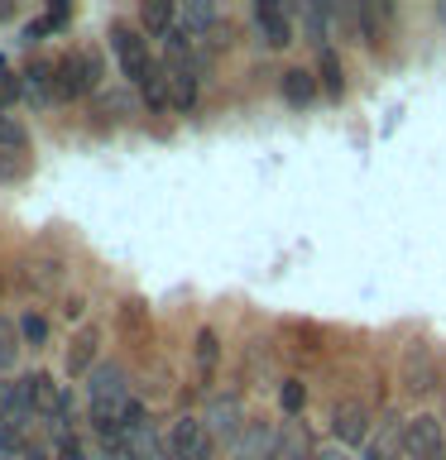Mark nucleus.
<instances>
[{
  "mask_svg": "<svg viewBox=\"0 0 446 460\" xmlns=\"http://www.w3.org/2000/svg\"><path fill=\"white\" fill-rule=\"evenodd\" d=\"M111 49H115V58H120V72H125L135 86H144V82L158 77V67H154V58H149V43L139 39V29L111 24Z\"/></svg>",
  "mask_w": 446,
  "mask_h": 460,
  "instance_id": "obj_1",
  "label": "nucleus"
},
{
  "mask_svg": "<svg viewBox=\"0 0 446 460\" xmlns=\"http://www.w3.org/2000/svg\"><path fill=\"white\" fill-rule=\"evenodd\" d=\"M96 82H101V58L96 53L58 58V101H77L86 92H96Z\"/></svg>",
  "mask_w": 446,
  "mask_h": 460,
  "instance_id": "obj_2",
  "label": "nucleus"
},
{
  "mask_svg": "<svg viewBox=\"0 0 446 460\" xmlns=\"http://www.w3.org/2000/svg\"><path fill=\"white\" fill-rule=\"evenodd\" d=\"M168 456L173 460H211V431L201 417H178L168 431Z\"/></svg>",
  "mask_w": 446,
  "mask_h": 460,
  "instance_id": "obj_3",
  "label": "nucleus"
},
{
  "mask_svg": "<svg viewBox=\"0 0 446 460\" xmlns=\"http://www.w3.org/2000/svg\"><path fill=\"white\" fill-rule=\"evenodd\" d=\"M86 402L96 408H120L129 402V384H125V365H96L86 374Z\"/></svg>",
  "mask_w": 446,
  "mask_h": 460,
  "instance_id": "obj_4",
  "label": "nucleus"
},
{
  "mask_svg": "<svg viewBox=\"0 0 446 460\" xmlns=\"http://www.w3.org/2000/svg\"><path fill=\"white\" fill-rule=\"evenodd\" d=\"M403 451H408V460H442L446 456V431L432 412L413 417L408 431H403Z\"/></svg>",
  "mask_w": 446,
  "mask_h": 460,
  "instance_id": "obj_5",
  "label": "nucleus"
},
{
  "mask_svg": "<svg viewBox=\"0 0 446 460\" xmlns=\"http://www.w3.org/2000/svg\"><path fill=\"white\" fill-rule=\"evenodd\" d=\"M331 431H336V441H341V446H365V441H370V431H374L370 408H365V402H355V398H345L341 408L331 412Z\"/></svg>",
  "mask_w": 446,
  "mask_h": 460,
  "instance_id": "obj_6",
  "label": "nucleus"
},
{
  "mask_svg": "<svg viewBox=\"0 0 446 460\" xmlns=\"http://www.w3.org/2000/svg\"><path fill=\"white\" fill-rule=\"evenodd\" d=\"M254 14V29L264 34V43H293V20H288V10L283 5H273V0H259V5L250 10Z\"/></svg>",
  "mask_w": 446,
  "mask_h": 460,
  "instance_id": "obj_7",
  "label": "nucleus"
},
{
  "mask_svg": "<svg viewBox=\"0 0 446 460\" xmlns=\"http://www.w3.org/2000/svg\"><path fill=\"white\" fill-rule=\"evenodd\" d=\"M207 431L211 437H236L240 431V422H245V408H240V398H230V394H221V398H211L207 402Z\"/></svg>",
  "mask_w": 446,
  "mask_h": 460,
  "instance_id": "obj_8",
  "label": "nucleus"
},
{
  "mask_svg": "<svg viewBox=\"0 0 446 460\" xmlns=\"http://www.w3.org/2000/svg\"><path fill=\"white\" fill-rule=\"evenodd\" d=\"M34 412V402H29V384H10V379H0V427H14L20 431L24 427V417Z\"/></svg>",
  "mask_w": 446,
  "mask_h": 460,
  "instance_id": "obj_9",
  "label": "nucleus"
},
{
  "mask_svg": "<svg viewBox=\"0 0 446 460\" xmlns=\"http://www.w3.org/2000/svg\"><path fill=\"white\" fill-rule=\"evenodd\" d=\"M164 72H168V106L173 111H197V96H201L197 67H164Z\"/></svg>",
  "mask_w": 446,
  "mask_h": 460,
  "instance_id": "obj_10",
  "label": "nucleus"
},
{
  "mask_svg": "<svg viewBox=\"0 0 446 460\" xmlns=\"http://www.w3.org/2000/svg\"><path fill=\"white\" fill-rule=\"evenodd\" d=\"M317 72H308V67H288L283 77H279V96L288 101V106H312L317 101Z\"/></svg>",
  "mask_w": 446,
  "mask_h": 460,
  "instance_id": "obj_11",
  "label": "nucleus"
},
{
  "mask_svg": "<svg viewBox=\"0 0 446 460\" xmlns=\"http://www.w3.org/2000/svg\"><path fill=\"white\" fill-rule=\"evenodd\" d=\"M178 20H183V10L173 5V0H144L139 5V24L149 29V34H173V29H178Z\"/></svg>",
  "mask_w": 446,
  "mask_h": 460,
  "instance_id": "obj_12",
  "label": "nucleus"
},
{
  "mask_svg": "<svg viewBox=\"0 0 446 460\" xmlns=\"http://www.w3.org/2000/svg\"><path fill=\"white\" fill-rule=\"evenodd\" d=\"M317 82H322V92H326L331 101L345 96V72H341L336 49H317Z\"/></svg>",
  "mask_w": 446,
  "mask_h": 460,
  "instance_id": "obj_13",
  "label": "nucleus"
},
{
  "mask_svg": "<svg viewBox=\"0 0 446 460\" xmlns=\"http://www.w3.org/2000/svg\"><path fill=\"white\" fill-rule=\"evenodd\" d=\"M24 384H29V402H34L39 412H58L63 408V394H58V384H53V374H24Z\"/></svg>",
  "mask_w": 446,
  "mask_h": 460,
  "instance_id": "obj_14",
  "label": "nucleus"
},
{
  "mask_svg": "<svg viewBox=\"0 0 446 460\" xmlns=\"http://www.w3.org/2000/svg\"><path fill=\"white\" fill-rule=\"evenodd\" d=\"M92 359H96V331H82V336L67 345V374L72 379H86V374L96 369Z\"/></svg>",
  "mask_w": 446,
  "mask_h": 460,
  "instance_id": "obj_15",
  "label": "nucleus"
},
{
  "mask_svg": "<svg viewBox=\"0 0 446 460\" xmlns=\"http://www.w3.org/2000/svg\"><path fill=\"white\" fill-rule=\"evenodd\" d=\"M432 384H437V365L427 359L423 345H413V350H408V388H413V394H427Z\"/></svg>",
  "mask_w": 446,
  "mask_h": 460,
  "instance_id": "obj_16",
  "label": "nucleus"
},
{
  "mask_svg": "<svg viewBox=\"0 0 446 460\" xmlns=\"http://www.w3.org/2000/svg\"><path fill=\"white\" fill-rule=\"evenodd\" d=\"M29 149V135H24V125L14 120V115L0 111V154H24Z\"/></svg>",
  "mask_w": 446,
  "mask_h": 460,
  "instance_id": "obj_17",
  "label": "nucleus"
},
{
  "mask_svg": "<svg viewBox=\"0 0 446 460\" xmlns=\"http://www.w3.org/2000/svg\"><path fill=\"white\" fill-rule=\"evenodd\" d=\"M20 322H10V316H0V369L14 365V355H20Z\"/></svg>",
  "mask_w": 446,
  "mask_h": 460,
  "instance_id": "obj_18",
  "label": "nucleus"
},
{
  "mask_svg": "<svg viewBox=\"0 0 446 460\" xmlns=\"http://www.w3.org/2000/svg\"><path fill=\"white\" fill-rule=\"evenodd\" d=\"M216 359H221V341H216V331H197V365L216 369Z\"/></svg>",
  "mask_w": 446,
  "mask_h": 460,
  "instance_id": "obj_19",
  "label": "nucleus"
},
{
  "mask_svg": "<svg viewBox=\"0 0 446 460\" xmlns=\"http://www.w3.org/2000/svg\"><path fill=\"white\" fill-rule=\"evenodd\" d=\"M20 336H24L29 345H49V322H43L39 312H24V316H20Z\"/></svg>",
  "mask_w": 446,
  "mask_h": 460,
  "instance_id": "obj_20",
  "label": "nucleus"
},
{
  "mask_svg": "<svg viewBox=\"0 0 446 460\" xmlns=\"http://www.w3.org/2000/svg\"><path fill=\"white\" fill-rule=\"evenodd\" d=\"M183 24H187V34L211 29V24H216V5H187V10H183Z\"/></svg>",
  "mask_w": 446,
  "mask_h": 460,
  "instance_id": "obj_21",
  "label": "nucleus"
},
{
  "mask_svg": "<svg viewBox=\"0 0 446 460\" xmlns=\"http://www.w3.org/2000/svg\"><path fill=\"white\" fill-rule=\"evenodd\" d=\"M279 402H283V412H302V402H308V388H302L298 379H283V384H279Z\"/></svg>",
  "mask_w": 446,
  "mask_h": 460,
  "instance_id": "obj_22",
  "label": "nucleus"
},
{
  "mask_svg": "<svg viewBox=\"0 0 446 460\" xmlns=\"http://www.w3.org/2000/svg\"><path fill=\"white\" fill-rule=\"evenodd\" d=\"M20 96H24V77H14V72L0 67V106H14Z\"/></svg>",
  "mask_w": 446,
  "mask_h": 460,
  "instance_id": "obj_23",
  "label": "nucleus"
},
{
  "mask_svg": "<svg viewBox=\"0 0 446 460\" xmlns=\"http://www.w3.org/2000/svg\"><path fill=\"white\" fill-rule=\"evenodd\" d=\"M53 460H86V446H82V437H58V446H53Z\"/></svg>",
  "mask_w": 446,
  "mask_h": 460,
  "instance_id": "obj_24",
  "label": "nucleus"
},
{
  "mask_svg": "<svg viewBox=\"0 0 446 460\" xmlns=\"http://www.w3.org/2000/svg\"><path fill=\"white\" fill-rule=\"evenodd\" d=\"M24 172H29V164H24V158H20V164H10V158L0 154V178H24Z\"/></svg>",
  "mask_w": 446,
  "mask_h": 460,
  "instance_id": "obj_25",
  "label": "nucleus"
},
{
  "mask_svg": "<svg viewBox=\"0 0 446 460\" xmlns=\"http://www.w3.org/2000/svg\"><path fill=\"white\" fill-rule=\"evenodd\" d=\"M308 460H345V451H312Z\"/></svg>",
  "mask_w": 446,
  "mask_h": 460,
  "instance_id": "obj_26",
  "label": "nucleus"
},
{
  "mask_svg": "<svg viewBox=\"0 0 446 460\" xmlns=\"http://www.w3.org/2000/svg\"><path fill=\"white\" fill-rule=\"evenodd\" d=\"M24 460H49V456H43V451H24Z\"/></svg>",
  "mask_w": 446,
  "mask_h": 460,
  "instance_id": "obj_27",
  "label": "nucleus"
},
{
  "mask_svg": "<svg viewBox=\"0 0 446 460\" xmlns=\"http://www.w3.org/2000/svg\"><path fill=\"white\" fill-rule=\"evenodd\" d=\"M101 460H120V456H111V451H106V456H101Z\"/></svg>",
  "mask_w": 446,
  "mask_h": 460,
  "instance_id": "obj_28",
  "label": "nucleus"
},
{
  "mask_svg": "<svg viewBox=\"0 0 446 460\" xmlns=\"http://www.w3.org/2000/svg\"><path fill=\"white\" fill-rule=\"evenodd\" d=\"M168 460H173V456H168Z\"/></svg>",
  "mask_w": 446,
  "mask_h": 460,
  "instance_id": "obj_29",
  "label": "nucleus"
}]
</instances>
